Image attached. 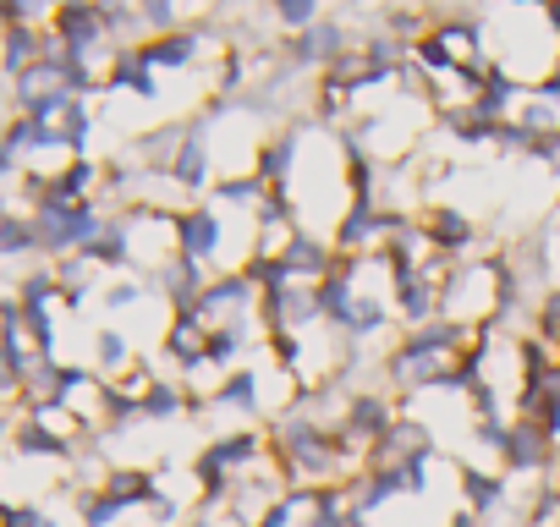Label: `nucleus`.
Returning a JSON list of instances; mask_svg holds the SVG:
<instances>
[{
  "instance_id": "f257e3e1",
  "label": "nucleus",
  "mask_w": 560,
  "mask_h": 527,
  "mask_svg": "<svg viewBox=\"0 0 560 527\" xmlns=\"http://www.w3.org/2000/svg\"><path fill=\"white\" fill-rule=\"evenodd\" d=\"M105 209H100V198H83V203H45V209H34V236H39V258L45 264H56V258H67V253H83L100 231H105Z\"/></svg>"
},
{
  "instance_id": "f03ea898",
  "label": "nucleus",
  "mask_w": 560,
  "mask_h": 527,
  "mask_svg": "<svg viewBox=\"0 0 560 527\" xmlns=\"http://www.w3.org/2000/svg\"><path fill=\"white\" fill-rule=\"evenodd\" d=\"M396 418H401L396 396H385V390H347V396H341V418H336V429L347 434V445L369 450Z\"/></svg>"
},
{
  "instance_id": "7ed1b4c3",
  "label": "nucleus",
  "mask_w": 560,
  "mask_h": 527,
  "mask_svg": "<svg viewBox=\"0 0 560 527\" xmlns=\"http://www.w3.org/2000/svg\"><path fill=\"white\" fill-rule=\"evenodd\" d=\"M258 308V292H253V281L242 276V270H214L209 281H203V292L192 297V314L203 319V325H225V319H242V314H253Z\"/></svg>"
},
{
  "instance_id": "20e7f679",
  "label": "nucleus",
  "mask_w": 560,
  "mask_h": 527,
  "mask_svg": "<svg viewBox=\"0 0 560 527\" xmlns=\"http://www.w3.org/2000/svg\"><path fill=\"white\" fill-rule=\"evenodd\" d=\"M171 236H176V253L198 258L203 270H209V264L220 258V247H225V220H220L214 203H192V209H176L171 214Z\"/></svg>"
},
{
  "instance_id": "39448f33",
  "label": "nucleus",
  "mask_w": 560,
  "mask_h": 527,
  "mask_svg": "<svg viewBox=\"0 0 560 527\" xmlns=\"http://www.w3.org/2000/svg\"><path fill=\"white\" fill-rule=\"evenodd\" d=\"M500 467H505V472H538V478H549V472L560 467V445L544 440L538 423L511 418V429H505V440H500Z\"/></svg>"
},
{
  "instance_id": "423d86ee",
  "label": "nucleus",
  "mask_w": 560,
  "mask_h": 527,
  "mask_svg": "<svg viewBox=\"0 0 560 527\" xmlns=\"http://www.w3.org/2000/svg\"><path fill=\"white\" fill-rule=\"evenodd\" d=\"M258 325H264V336L269 330H308V325H319V303H314V286H275V292H258Z\"/></svg>"
},
{
  "instance_id": "0eeeda50",
  "label": "nucleus",
  "mask_w": 560,
  "mask_h": 527,
  "mask_svg": "<svg viewBox=\"0 0 560 527\" xmlns=\"http://www.w3.org/2000/svg\"><path fill=\"white\" fill-rule=\"evenodd\" d=\"M138 281H143V292H160L171 308H187V303L203 292L209 270H203L198 258H187V253H171V258H160V264H154V270H143Z\"/></svg>"
},
{
  "instance_id": "6e6552de",
  "label": "nucleus",
  "mask_w": 560,
  "mask_h": 527,
  "mask_svg": "<svg viewBox=\"0 0 560 527\" xmlns=\"http://www.w3.org/2000/svg\"><path fill=\"white\" fill-rule=\"evenodd\" d=\"M275 253H280V264H287V276H292L298 286H319V281L330 276V264H336V247H330L325 236H314L308 225H298Z\"/></svg>"
},
{
  "instance_id": "1a4fd4ad",
  "label": "nucleus",
  "mask_w": 560,
  "mask_h": 527,
  "mask_svg": "<svg viewBox=\"0 0 560 527\" xmlns=\"http://www.w3.org/2000/svg\"><path fill=\"white\" fill-rule=\"evenodd\" d=\"M456 478H462V511H467L472 522H494V516L511 505V483H505V472H489V467L462 461Z\"/></svg>"
},
{
  "instance_id": "9d476101",
  "label": "nucleus",
  "mask_w": 560,
  "mask_h": 527,
  "mask_svg": "<svg viewBox=\"0 0 560 527\" xmlns=\"http://www.w3.org/2000/svg\"><path fill=\"white\" fill-rule=\"evenodd\" d=\"M209 34L203 28H176V34H160V39H143L138 45V61L149 72H187L198 56H203Z\"/></svg>"
},
{
  "instance_id": "9b49d317",
  "label": "nucleus",
  "mask_w": 560,
  "mask_h": 527,
  "mask_svg": "<svg viewBox=\"0 0 560 527\" xmlns=\"http://www.w3.org/2000/svg\"><path fill=\"white\" fill-rule=\"evenodd\" d=\"M12 450L28 456V461H78V440L56 423H39V418H18Z\"/></svg>"
},
{
  "instance_id": "f8f14e48",
  "label": "nucleus",
  "mask_w": 560,
  "mask_h": 527,
  "mask_svg": "<svg viewBox=\"0 0 560 527\" xmlns=\"http://www.w3.org/2000/svg\"><path fill=\"white\" fill-rule=\"evenodd\" d=\"M203 456H209L214 467H225L231 478H242V472H253V467L269 456V434H258V429H231V434H214V440L203 445Z\"/></svg>"
},
{
  "instance_id": "ddd939ff",
  "label": "nucleus",
  "mask_w": 560,
  "mask_h": 527,
  "mask_svg": "<svg viewBox=\"0 0 560 527\" xmlns=\"http://www.w3.org/2000/svg\"><path fill=\"white\" fill-rule=\"evenodd\" d=\"M100 94H138V99H154V94H160V72H149V67L138 61V45H116L110 61H105Z\"/></svg>"
},
{
  "instance_id": "4468645a",
  "label": "nucleus",
  "mask_w": 560,
  "mask_h": 527,
  "mask_svg": "<svg viewBox=\"0 0 560 527\" xmlns=\"http://www.w3.org/2000/svg\"><path fill=\"white\" fill-rule=\"evenodd\" d=\"M418 225H423L429 253H440V258H462V253H472V242H478V225H472L462 209H429Z\"/></svg>"
},
{
  "instance_id": "2eb2a0df",
  "label": "nucleus",
  "mask_w": 560,
  "mask_h": 527,
  "mask_svg": "<svg viewBox=\"0 0 560 527\" xmlns=\"http://www.w3.org/2000/svg\"><path fill=\"white\" fill-rule=\"evenodd\" d=\"M165 176H171L176 187H187V192H203V187H209V127H203V121L187 127V138L176 143V154H171V165H165Z\"/></svg>"
},
{
  "instance_id": "dca6fc26",
  "label": "nucleus",
  "mask_w": 560,
  "mask_h": 527,
  "mask_svg": "<svg viewBox=\"0 0 560 527\" xmlns=\"http://www.w3.org/2000/svg\"><path fill=\"white\" fill-rule=\"evenodd\" d=\"M78 258L89 264V270H116V276H121V270H132V225H127L121 214H110V220H105V231H100Z\"/></svg>"
},
{
  "instance_id": "f3484780",
  "label": "nucleus",
  "mask_w": 560,
  "mask_h": 527,
  "mask_svg": "<svg viewBox=\"0 0 560 527\" xmlns=\"http://www.w3.org/2000/svg\"><path fill=\"white\" fill-rule=\"evenodd\" d=\"M45 50H50V28H7L0 34V78L18 83Z\"/></svg>"
},
{
  "instance_id": "a211bd4d",
  "label": "nucleus",
  "mask_w": 560,
  "mask_h": 527,
  "mask_svg": "<svg viewBox=\"0 0 560 527\" xmlns=\"http://www.w3.org/2000/svg\"><path fill=\"white\" fill-rule=\"evenodd\" d=\"M247 330H253V314L242 319H225V325H209L203 330V368H236V358L247 352Z\"/></svg>"
},
{
  "instance_id": "6ab92c4d",
  "label": "nucleus",
  "mask_w": 560,
  "mask_h": 527,
  "mask_svg": "<svg viewBox=\"0 0 560 527\" xmlns=\"http://www.w3.org/2000/svg\"><path fill=\"white\" fill-rule=\"evenodd\" d=\"M209 412H242V418H258V412H264L258 374H253V368H231V374L209 390Z\"/></svg>"
},
{
  "instance_id": "aec40b11",
  "label": "nucleus",
  "mask_w": 560,
  "mask_h": 527,
  "mask_svg": "<svg viewBox=\"0 0 560 527\" xmlns=\"http://www.w3.org/2000/svg\"><path fill=\"white\" fill-rule=\"evenodd\" d=\"M100 489H105L121 511H143V505L160 494V478H154V472H143V467H105Z\"/></svg>"
},
{
  "instance_id": "412c9836",
  "label": "nucleus",
  "mask_w": 560,
  "mask_h": 527,
  "mask_svg": "<svg viewBox=\"0 0 560 527\" xmlns=\"http://www.w3.org/2000/svg\"><path fill=\"white\" fill-rule=\"evenodd\" d=\"M0 258L18 264V258H39V236H34V214L0 203Z\"/></svg>"
},
{
  "instance_id": "4be33fe9",
  "label": "nucleus",
  "mask_w": 560,
  "mask_h": 527,
  "mask_svg": "<svg viewBox=\"0 0 560 527\" xmlns=\"http://www.w3.org/2000/svg\"><path fill=\"white\" fill-rule=\"evenodd\" d=\"M67 494H72V511H78V527H116L127 511L100 489V483H72L67 478Z\"/></svg>"
},
{
  "instance_id": "5701e85b",
  "label": "nucleus",
  "mask_w": 560,
  "mask_h": 527,
  "mask_svg": "<svg viewBox=\"0 0 560 527\" xmlns=\"http://www.w3.org/2000/svg\"><path fill=\"white\" fill-rule=\"evenodd\" d=\"M138 412H143V423H171V418H182V412H187V385H182V379H154V385L138 396Z\"/></svg>"
},
{
  "instance_id": "b1692460",
  "label": "nucleus",
  "mask_w": 560,
  "mask_h": 527,
  "mask_svg": "<svg viewBox=\"0 0 560 527\" xmlns=\"http://www.w3.org/2000/svg\"><path fill=\"white\" fill-rule=\"evenodd\" d=\"M264 181L253 176V171H236V176H214L209 181V203L220 209V203H231V209H258L264 203Z\"/></svg>"
},
{
  "instance_id": "393cba45",
  "label": "nucleus",
  "mask_w": 560,
  "mask_h": 527,
  "mask_svg": "<svg viewBox=\"0 0 560 527\" xmlns=\"http://www.w3.org/2000/svg\"><path fill=\"white\" fill-rule=\"evenodd\" d=\"M132 368V341L121 330H100L94 336V374L100 379H121Z\"/></svg>"
},
{
  "instance_id": "a878e982",
  "label": "nucleus",
  "mask_w": 560,
  "mask_h": 527,
  "mask_svg": "<svg viewBox=\"0 0 560 527\" xmlns=\"http://www.w3.org/2000/svg\"><path fill=\"white\" fill-rule=\"evenodd\" d=\"M89 138H94V110H89V99H72L67 116H61V149H67V160H83L89 154Z\"/></svg>"
},
{
  "instance_id": "bb28decb",
  "label": "nucleus",
  "mask_w": 560,
  "mask_h": 527,
  "mask_svg": "<svg viewBox=\"0 0 560 527\" xmlns=\"http://www.w3.org/2000/svg\"><path fill=\"white\" fill-rule=\"evenodd\" d=\"M456 67H462V61H456L434 34L412 39V72H418V78H456Z\"/></svg>"
},
{
  "instance_id": "cd10ccee",
  "label": "nucleus",
  "mask_w": 560,
  "mask_h": 527,
  "mask_svg": "<svg viewBox=\"0 0 560 527\" xmlns=\"http://www.w3.org/2000/svg\"><path fill=\"white\" fill-rule=\"evenodd\" d=\"M390 308L396 303H385V297H358V308H352V325H347V341H369V336H380L385 325H390Z\"/></svg>"
},
{
  "instance_id": "c85d7f7f",
  "label": "nucleus",
  "mask_w": 560,
  "mask_h": 527,
  "mask_svg": "<svg viewBox=\"0 0 560 527\" xmlns=\"http://www.w3.org/2000/svg\"><path fill=\"white\" fill-rule=\"evenodd\" d=\"M269 7H275V17H280L287 34H303L325 17V0H269Z\"/></svg>"
},
{
  "instance_id": "c756f323",
  "label": "nucleus",
  "mask_w": 560,
  "mask_h": 527,
  "mask_svg": "<svg viewBox=\"0 0 560 527\" xmlns=\"http://www.w3.org/2000/svg\"><path fill=\"white\" fill-rule=\"evenodd\" d=\"M138 23H143L149 39H160V34L182 28V12H176V0H138Z\"/></svg>"
},
{
  "instance_id": "7c9ffc66",
  "label": "nucleus",
  "mask_w": 560,
  "mask_h": 527,
  "mask_svg": "<svg viewBox=\"0 0 560 527\" xmlns=\"http://www.w3.org/2000/svg\"><path fill=\"white\" fill-rule=\"evenodd\" d=\"M264 347L275 352V368L298 374V363H303V336H298V330H269V336H264Z\"/></svg>"
},
{
  "instance_id": "2f4dec72",
  "label": "nucleus",
  "mask_w": 560,
  "mask_h": 527,
  "mask_svg": "<svg viewBox=\"0 0 560 527\" xmlns=\"http://www.w3.org/2000/svg\"><path fill=\"white\" fill-rule=\"evenodd\" d=\"M149 292H143V281H132V276H121V281H110L105 286V297H100V308H110V314H127V308H138Z\"/></svg>"
},
{
  "instance_id": "473e14b6",
  "label": "nucleus",
  "mask_w": 560,
  "mask_h": 527,
  "mask_svg": "<svg viewBox=\"0 0 560 527\" xmlns=\"http://www.w3.org/2000/svg\"><path fill=\"white\" fill-rule=\"evenodd\" d=\"M538 17L549 23V34L560 39V0H538Z\"/></svg>"
},
{
  "instance_id": "72a5a7b5",
  "label": "nucleus",
  "mask_w": 560,
  "mask_h": 527,
  "mask_svg": "<svg viewBox=\"0 0 560 527\" xmlns=\"http://www.w3.org/2000/svg\"><path fill=\"white\" fill-rule=\"evenodd\" d=\"M12 429H18V412L0 407V445H12Z\"/></svg>"
},
{
  "instance_id": "f704fd0d",
  "label": "nucleus",
  "mask_w": 560,
  "mask_h": 527,
  "mask_svg": "<svg viewBox=\"0 0 560 527\" xmlns=\"http://www.w3.org/2000/svg\"><path fill=\"white\" fill-rule=\"evenodd\" d=\"M187 527H236V522H225V516H187Z\"/></svg>"
},
{
  "instance_id": "c9c22d12",
  "label": "nucleus",
  "mask_w": 560,
  "mask_h": 527,
  "mask_svg": "<svg viewBox=\"0 0 560 527\" xmlns=\"http://www.w3.org/2000/svg\"><path fill=\"white\" fill-rule=\"evenodd\" d=\"M341 527H369V516H358V511H347V522Z\"/></svg>"
},
{
  "instance_id": "e433bc0d",
  "label": "nucleus",
  "mask_w": 560,
  "mask_h": 527,
  "mask_svg": "<svg viewBox=\"0 0 560 527\" xmlns=\"http://www.w3.org/2000/svg\"><path fill=\"white\" fill-rule=\"evenodd\" d=\"M39 527H61V522H56V516H50V511H45V522H39Z\"/></svg>"
},
{
  "instance_id": "4c0bfd02",
  "label": "nucleus",
  "mask_w": 560,
  "mask_h": 527,
  "mask_svg": "<svg viewBox=\"0 0 560 527\" xmlns=\"http://www.w3.org/2000/svg\"><path fill=\"white\" fill-rule=\"evenodd\" d=\"M0 264H7V258H0Z\"/></svg>"
}]
</instances>
